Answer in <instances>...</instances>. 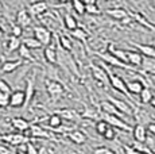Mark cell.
I'll list each match as a JSON object with an SVG mask.
<instances>
[{"mask_svg":"<svg viewBox=\"0 0 155 154\" xmlns=\"http://www.w3.org/2000/svg\"><path fill=\"white\" fill-rule=\"evenodd\" d=\"M100 65H103V69L107 72V76H108V81L111 82V85H112V88L113 89H116V91H119L120 93H123V95H128L127 92V87H126V81H124L123 79H120L117 75H115V73H112L111 70H109V68L107 66L104 62H101Z\"/></svg>","mask_w":155,"mask_h":154,"instance_id":"obj_1","label":"cell"},{"mask_svg":"<svg viewBox=\"0 0 155 154\" xmlns=\"http://www.w3.org/2000/svg\"><path fill=\"white\" fill-rule=\"evenodd\" d=\"M32 31H34V38L42 46H49L51 43V31L49 28H46L45 26H34Z\"/></svg>","mask_w":155,"mask_h":154,"instance_id":"obj_2","label":"cell"},{"mask_svg":"<svg viewBox=\"0 0 155 154\" xmlns=\"http://www.w3.org/2000/svg\"><path fill=\"white\" fill-rule=\"evenodd\" d=\"M101 118H103V120L108 124V126L113 127V129H120V130H124V131H132V127H131L128 123L124 122L123 119L117 118V116L103 114V115H101Z\"/></svg>","mask_w":155,"mask_h":154,"instance_id":"obj_3","label":"cell"},{"mask_svg":"<svg viewBox=\"0 0 155 154\" xmlns=\"http://www.w3.org/2000/svg\"><path fill=\"white\" fill-rule=\"evenodd\" d=\"M46 91L53 99H59L64 95V85L57 80H47L46 81Z\"/></svg>","mask_w":155,"mask_h":154,"instance_id":"obj_4","label":"cell"},{"mask_svg":"<svg viewBox=\"0 0 155 154\" xmlns=\"http://www.w3.org/2000/svg\"><path fill=\"white\" fill-rule=\"evenodd\" d=\"M0 139H3V141L7 142V143L12 145V146H18V147H19L20 145H25L28 142V138L25 137L23 134H20V132H11V134L2 135Z\"/></svg>","mask_w":155,"mask_h":154,"instance_id":"obj_5","label":"cell"},{"mask_svg":"<svg viewBox=\"0 0 155 154\" xmlns=\"http://www.w3.org/2000/svg\"><path fill=\"white\" fill-rule=\"evenodd\" d=\"M26 103V97H25V92L20 89L14 91L10 93V103H8V107L11 108H20L23 107Z\"/></svg>","mask_w":155,"mask_h":154,"instance_id":"obj_6","label":"cell"},{"mask_svg":"<svg viewBox=\"0 0 155 154\" xmlns=\"http://www.w3.org/2000/svg\"><path fill=\"white\" fill-rule=\"evenodd\" d=\"M97 55H99L101 60H103L104 64H107V65L117 66V68H121V69H131L130 65L123 64V62L119 61L117 58H115V57H113V55L111 54V53H108V52H105V53H97Z\"/></svg>","mask_w":155,"mask_h":154,"instance_id":"obj_7","label":"cell"},{"mask_svg":"<svg viewBox=\"0 0 155 154\" xmlns=\"http://www.w3.org/2000/svg\"><path fill=\"white\" fill-rule=\"evenodd\" d=\"M108 102L113 104V107L117 109L121 115H132V108L130 107V104H127L126 102L120 99H116V97H112V96H108Z\"/></svg>","mask_w":155,"mask_h":154,"instance_id":"obj_8","label":"cell"},{"mask_svg":"<svg viewBox=\"0 0 155 154\" xmlns=\"http://www.w3.org/2000/svg\"><path fill=\"white\" fill-rule=\"evenodd\" d=\"M23 92H25V97H26V103H25L26 107V105L30 104V102L32 100V97L35 95V73L26 80V89Z\"/></svg>","mask_w":155,"mask_h":154,"instance_id":"obj_9","label":"cell"},{"mask_svg":"<svg viewBox=\"0 0 155 154\" xmlns=\"http://www.w3.org/2000/svg\"><path fill=\"white\" fill-rule=\"evenodd\" d=\"M55 115H58L62 120H69V122H76L80 119V114L73 108H62V109H57L54 112Z\"/></svg>","mask_w":155,"mask_h":154,"instance_id":"obj_10","label":"cell"},{"mask_svg":"<svg viewBox=\"0 0 155 154\" xmlns=\"http://www.w3.org/2000/svg\"><path fill=\"white\" fill-rule=\"evenodd\" d=\"M47 8H49V4H47L46 2H35V3H31V4H28V14H31V15L34 16H39L45 14L47 11Z\"/></svg>","mask_w":155,"mask_h":154,"instance_id":"obj_11","label":"cell"},{"mask_svg":"<svg viewBox=\"0 0 155 154\" xmlns=\"http://www.w3.org/2000/svg\"><path fill=\"white\" fill-rule=\"evenodd\" d=\"M132 134L135 141L139 143H144L146 139H147V130H146L144 124L142 123H138L135 127H132Z\"/></svg>","mask_w":155,"mask_h":154,"instance_id":"obj_12","label":"cell"},{"mask_svg":"<svg viewBox=\"0 0 155 154\" xmlns=\"http://www.w3.org/2000/svg\"><path fill=\"white\" fill-rule=\"evenodd\" d=\"M11 126L22 134V132H25V131H28V129H30L31 124H30V122L26 120L25 118L16 116V118H12V119H11Z\"/></svg>","mask_w":155,"mask_h":154,"instance_id":"obj_13","label":"cell"},{"mask_svg":"<svg viewBox=\"0 0 155 154\" xmlns=\"http://www.w3.org/2000/svg\"><path fill=\"white\" fill-rule=\"evenodd\" d=\"M16 25L20 26L22 28L28 27V26L31 25V16H30V14L27 12V10L18 11V14H16Z\"/></svg>","mask_w":155,"mask_h":154,"instance_id":"obj_14","label":"cell"},{"mask_svg":"<svg viewBox=\"0 0 155 154\" xmlns=\"http://www.w3.org/2000/svg\"><path fill=\"white\" fill-rule=\"evenodd\" d=\"M139 50V53L146 58H154L155 60V49L151 45H140V43H132Z\"/></svg>","mask_w":155,"mask_h":154,"instance_id":"obj_15","label":"cell"},{"mask_svg":"<svg viewBox=\"0 0 155 154\" xmlns=\"http://www.w3.org/2000/svg\"><path fill=\"white\" fill-rule=\"evenodd\" d=\"M27 132H30V135L35 137V138H38V137L39 138H51V135H50L43 127L38 126V124H31Z\"/></svg>","mask_w":155,"mask_h":154,"instance_id":"obj_16","label":"cell"},{"mask_svg":"<svg viewBox=\"0 0 155 154\" xmlns=\"http://www.w3.org/2000/svg\"><path fill=\"white\" fill-rule=\"evenodd\" d=\"M91 70L93 77L100 82H108V76H107V72L103 69L101 66H96V65H91Z\"/></svg>","mask_w":155,"mask_h":154,"instance_id":"obj_17","label":"cell"},{"mask_svg":"<svg viewBox=\"0 0 155 154\" xmlns=\"http://www.w3.org/2000/svg\"><path fill=\"white\" fill-rule=\"evenodd\" d=\"M43 57H45V60L49 62L50 65H54L57 62V50H55V46L54 45H49V46L45 47Z\"/></svg>","mask_w":155,"mask_h":154,"instance_id":"obj_18","label":"cell"},{"mask_svg":"<svg viewBox=\"0 0 155 154\" xmlns=\"http://www.w3.org/2000/svg\"><path fill=\"white\" fill-rule=\"evenodd\" d=\"M126 87H127V92L128 93L140 95V92L143 91V88H144V85H143L139 80H131V81L126 82Z\"/></svg>","mask_w":155,"mask_h":154,"instance_id":"obj_19","label":"cell"},{"mask_svg":"<svg viewBox=\"0 0 155 154\" xmlns=\"http://www.w3.org/2000/svg\"><path fill=\"white\" fill-rule=\"evenodd\" d=\"M22 64H23L22 60H10V61H4V62H3L2 73H12L14 70H16Z\"/></svg>","mask_w":155,"mask_h":154,"instance_id":"obj_20","label":"cell"},{"mask_svg":"<svg viewBox=\"0 0 155 154\" xmlns=\"http://www.w3.org/2000/svg\"><path fill=\"white\" fill-rule=\"evenodd\" d=\"M127 62L134 66H142V62H143V55L138 52H128L127 50Z\"/></svg>","mask_w":155,"mask_h":154,"instance_id":"obj_21","label":"cell"},{"mask_svg":"<svg viewBox=\"0 0 155 154\" xmlns=\"http://www.w3.org/2000/svg\"><path fill=\"white\" fill-rule=\"evenodd\" d=\"M101 109H103V114H107V115H113V116H117V118H123V115L120 114V112L117 111L115 107H113V104H111V103L107 100V102H103L101 103Z\"/></svg>","mask_w":155,"mask_h":154,"instance_id":"obj_22","label":"cell"},{"mask_svg":"<svg viewBox=\"0 0 155 154\" xmlns=\"http://www.w3.org/2000/svg\"><path fill=\"white\" fill-rule=\"evenodd\" d=\"M68 135H69L70 141L73 142V143H76V145H82L86 141V135L82 131H80V130H74V131L69 132Z\"/></svg>","mask_w":155,"mask_h":154,"instance_id":"obj_23","label":"cell"},{"mask_svg":"<svg viewBox=\"0 0 155 154\" xmlns=\"http://www.w3.org/2000/svg\"><path fill=\"white\" fill-rule=\"evenodd\" d=\"M107 14L117 20H123L124 18L128 16V12L123 8H111V10H107Z\"/></svg>","mask_w":155,"mask_h":154,"instance_id":"obj_24","label":"cell"},{"mask_svg":"<svg viewBox=\"0 0 155 154\" xmlns=\"http://www.w3.org/2000/svg\"><path fill=\"white\" fill-rule=\"evenodd\" d=\"M20 42H22V45H25L27 47L28 50H31V49L37 50V49H41V47H42V45H41L34 37H26V38H23Z\"/></svg>","mask_w":155,"mask_h":154,"instance_id":"obj_25","label":"cell"},{"mask_svg":"<svg viewBox=\"0 0 155 154\" xmlns=\"http://www.w3.org/2000/svg\"><path fill=\"white\" fill-rule=\"evenodd\" d=\"M22 45V42H20L19 38H15L12 35H10V38L7 39V43H5V46H7V52L8 53H12L15 50H18Z\"/></svg>","mask_w":155,"mask_h":154,"instance_id":"obj_26","label":"cell"},{"mask_svg":"<svg viewBox=\"0 0 155 154\" xmlns=\"http://www.w3.org/2000/svg\"><path fill=\"white\" fill-rule=\"evenodd\" d=\"M64 25H65V27H66L68 30H70V31H74L77 27H78L77 19L74 16H71L70 14H66V15L64 16Z\"/></svg>","mask_w":155,"mask_h":154,"instance_id":"obj_27","label":"cell"},{"mask_svg":"<svg viewBox=\"0 0 155 154\" xmlns=\"http://www.w3.org/2000/svg\"><path fill=\"white\" fill-rule=\"evenodd\" d=\"M132 18L136 20V22L139 23V25H142V26H144V27H147L148 30H155V26H153L150 22H148L147 19H146L144 16L142 15V14H139V12H136V14H132Z\"/></svg>","mask_w":155,"mask_h":154,"instance_id":"obj_28","label":"cell"},{"mask_svg":"<svg viewBox=\"0 0 155 154\" xmlns=\"http://www.w3.org/2000/svg\"><path fill=\"white\" fill-rule=\"evenodd\" d=\"M85 12L91 14V15H100L101 10L99 5L96 4V2H86L85 3Z\"/></svg>","mask_w":155,"mask_h":154,"instance_id":"obj_29","label":"cell"},{"mask_svg":"<svg viewBox=\"0 0 155 154\" xmlns=\"http://www.w3.org/2000/svg\"><path fill=\"white\" fill-rule=\"evenodd\" d=\"M140 102L143 104H150L151 100H153L154 95H153V91L150 89V88H143V91L140 92Z\"/></svg>","mask_w":155,"mask_h":154,"instance_id":"obj_30","label":"cell"},{"mask_svg":"<svg viewBox=\"0 0 155 154\" xmlns=\"http://www.w3.org/2000/svg\"><path fill=\"white\" fill-rule=\"evenodd\" d=\"M47 119H49V120H47V123H49V127H51L53 131L57 130V129H59V127L62 126V119L58 116V115L53 114V115H50Z\"/></svg>","mask_w":155,"mask_h":154,"instance_id":"obj_31","label":"cell"},{"mask_svg":"<svg viewBox=\"0 0 155 154\" xmlns=\"http://www.w3.org/2000/svg\"><path fill=\"white\" fill-rule=\"evenodd\" d=\"M142 66L144 68L146 72L155 73V60H154V58H146V57H143Z\"/></svg>","mask_w":155,"mask_h":154,"instance_id":"obj_32","label":"cell"},{"mask_svg":"<svg viewBox=\"0 0 155 154\" xmlns=\"http://www.w3.org/2000/svg\"><path fill=\"white\" fill-rule=\"evenodd\" d=\"M71 35H73L76 39L82 41V42H86V39H88V32H86L84 28H80V27H77L74 31H71Z\"/></svg>","mask_w":155,"mask_h":154,"instance_id":"obj_33","label":"cell"},{"mask_svg":"<svg viewBox=\"0 0 155 154\" xmlns=\"http://www.w3.org/2000/svg\"><path fill=\"white\" fill-rule=\"evenodd\" d=\"M18 53H19L20 58H23V60H28V61H34V57L31 55V52L26 47L25 45H20V47L18 49Z\"/></svg>","mask_w":155,"mask_h":154,"instance_id":"obj_34","label":"cell"},{"mask_svg":"<svg viewBox=\"0 0 155 154\" xmlns=\"http://www.w3.org/2000/svg\"><path fill=\"white\" fill-rule=\"evenodd\" d=\"M59 45L64 47L66 52H70V50L73 49V42H71V39L69 37H66V35H61V37H59Z\"/></svg>","mask_w":155,"mask_h":154,"instance_id":"obj_35","label":"cell"},{"mask_svg":"<svg viewBox=\"0 0 155 154\" xmlns=\"http://www.w3.org/2000/svg\"><path fill=\"white\" fill-rule=\"evenodd\" d=\"M132 149H134V152H138L142 154H153V152H151L144 143H139V142H135V143L132 145Z\"/></svg>","mask_w":155,"mask_h":154,"instance_id":"obj_36","label":"cell"},{"mask_svg":"<svg viewBox=\"0 0 155 154\" xmlns=\"http://www.w3.org/2000/svg\"><path fill=\"white\" fill-rule=\"evenodd\" d=\"M71 5H73L74 11H76L77 14H80V15H82V14H85V2H80V0H74V2H71Z\"/></svg>","mask_w":155,"mask_h":154,"instance_id":"obj_37","label":"cell"},{"mask_svg":"<svg viewBox=\"0 0 155 154\" xmlns=\"http://www.w3.org/2000/svg\"><path fill=\"white\" fill-rule=\"evenodd\" d=\"M108 127L109 126L105 122H104V120H99V122L96 123V127H94V129H96V132L99 135H104V132L108 130Z\"/></svg>","mask_w":155,"mask_h":154,"instance_id":"obj_38","label":"cell"},{"mask_svg":"<svg viewBox=\"0 0 155 154\" xmlns=\"http://www.w3.org/2000/svg\"><path fill=\"white\" fill-rule=\"evenodd\" d=\"M11 35L15 37V38H19V39H20V37L23 35V28L20 27V26H18V25H14L12 28H11Z\"/></svg>","mask_w":155,"mask_h":154,"instance_id":"obj_39","label":"cell"},{"mask_svg":"<svg viewBox=\"0 0 155 154\" xmlns=\"http://www.w3.org/2000/svg\"><path fill=\"white\" fill-rule=\"evenodd\" d=\"M0 93H7V95L11 93V87L3 79H0Z\"/></svg>","mask_w":155,"mask_h":154,"instance_id":"obj_40","label":"cell"},{"mask_svg":"<svg viewBox=\"0 0 155 154\" xmlns=\"http://www.w3.org/2000/svg\"><path fill=\"white\" fill-rule=\"evenodd\" d=\"M8 103H10V95L0 93V108L8 107Z\"/></svg>","mask_w":155,"mask_h":154,"instance_id":"obj_41","label":"cell"},{"mask_svg":"<svg viewBox=\"0 0 155 154\" xmlns=\"http://www.w3.org/2000/svg\"><path fill=\"white\" fill-rule=\"evenodd\" d=\"M103 137L105 138L107 141H112V139H115V129L109 126V127H108V130H107V131L104 132Z\"/></svg>","mask_w":155,"mask_h":154,"instance_id":"obj_42","label":"cell"},{"mask_svg":"<svg viewBox=\"0 0 155 154\" xmlns=\"http://www.w3.org/2000/svg\"><path fill=\"white\" fill-rule=\"evenodd\" d=\"M94 154H113V153L107 147H99V149L94 150Z\"/></svg>","mask_w":155,"mask_h":154,"instance_id":"obj_43","label":"cell"},{"mask_svg":"<svg viewBox=\"0 0 155 154\" xmlns=\"http://www.w3.org/2000/svg\"><path fill=\"white\" fill-rule=\"evenodd\" d=\"M146 130H147L148 132H151V134L155 137V123H150L147 127H146Z\"/></svg>","mask_w":155,"mask_h":154,"instance_id":"obj_44","label":"cell"},{"mask_svg":"<svg viewBox=\"0 0 155 154\" xmlns=\"http://www.w3.org/2000/svg\"><path fill=\"white\" fill-rule=\"evenodd\" d=\"M3 37H4V31H3L2 26H0V38H3Z\"/></svg>","mask_w":155,"mask_h":154,"instance_id":"obj_45","label":"cell"},{"mask_svg":"<svg viewBox=\"0 0 155 154\" xmlns=\"http://www.w3.org/2000/svg\"><path fill=\"white\" fill-rule=\"evenodd\" d=\"M151 105H153V108H155V96L153 97V100H151V103H150Z\"/></svg>","mask_w":155,"mask_h":154,"instance_id":"obj_46","label":"cell"},{"mask_svg":"<svg viewBox=\"0 0 155 154\" xmlns=\"http://www.w3.org/2000/svg\"><path fill=\"white\" fill-rule=\"evenodd\" d=\"M2 68H3V61L0 60V73H2Z\"/></svg>","mask_w":155,"mask_h":154,"instance_id":"obj_47","label":"cell"},{"mask_svg":"<svg viewBox=\"0 0 155 154\" xmlns=\"http://www.w3.org/2000/svg\"><path fill=\"white\" fill-rule=\"evenodd\" d=\"M151 46H153L154 49H155V37H154V39H153V45H151Z\"/></svg>","mask_w":155,"mask_h":154,"instance_id":"obj_48","label":"cell"},{"mask_svg":"<svg viewBox=\"0 0 155 154\" xmlns=\"http://www.w3.org/2000/svg\"><path fill=\"white\" fill-rule=\"evenodd\" d=\"M153 4H154V5H155V2H154V3H153Z\"/></svg>","mask_w":155,"mask_h":154,"instance_id":"obj_49","label":"cell"},{"mask_svg":"<svg viewBox=\"0 0 155 154\" xmlns=\"http://www.w3.org/2000/svg\"><path fill=\"white\" fill-rule=\"evenodd\" d=\"M20 154H26V153H20Z\"/></svg>","mask_w":155,"mask_h":154,"instance_id":"obj_50","label":"cell"},{"mask_svg":"<svg viewBox=\"0 0 155 154\" xmlns=\"http://www.w3.org/2000/svg\"><path fill=\"white\" fill-rule=\"evenodd\" d=\"M154 75H155V73H154Z\"/></svg>","mask_w":155,"mask_h":154,"instance_id":"obj_51","label":"cell"}]
</instances>
